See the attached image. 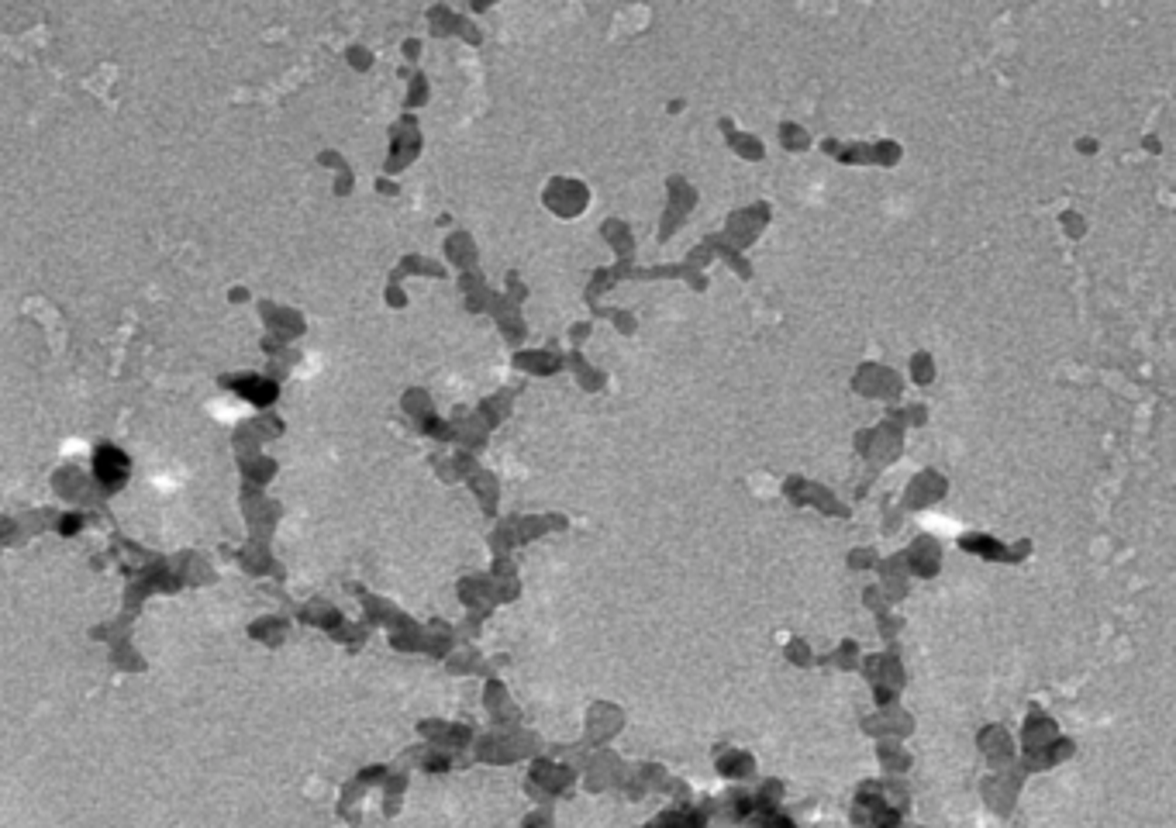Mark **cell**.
Instances as JSON below:
<instances>
[{"label": "cell", "mask_w": 1176, "mask_h": 828, "mask_svg": "<svg viewBox=\"0 0 1176 828\" xmlns=\"http://www.w3.org/2000/svg\"><path fill=\"white\" fill-rule=\"evenodd\" d=\"M97 477H101V483H107V487H118V483L128 477V456H124L122 448L104 446L101 452H97Z\"/></svg>", "instance_id": "6da1fadb"}]
</instances>
